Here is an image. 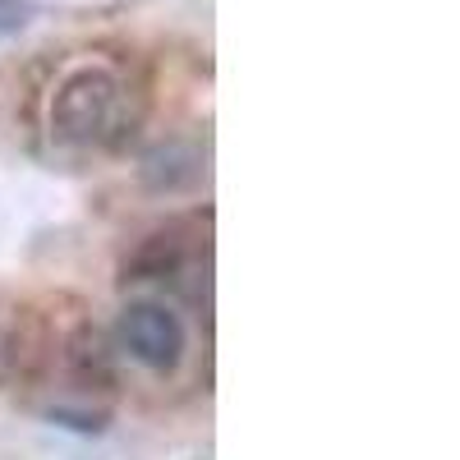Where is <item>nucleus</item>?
<instances>
[{"label": "nucleus", "instance_id": "2", "mask_svg": "<svg viewBox=\"0 0 460 460\" xmlns=\"http://www.w3.org/2000/svg\"><path fill=\"white\" fill-rule=\"evenodd\" d=\"M120 341L147 368H175L184 355V327L162 304H129L120 318Z\"/></svg>", "mask_w": 460, "mask_h": 460}, {"label": "nucleus", "instance_id": "3", "mask_svg": "<svg viewBox=\"0 0 460 460\" xmlns=\"http://www.w3.org/2000/svg\"><path fill=\"white\" fill-rule=\"evenodd\" d=\"M32 14V0H0V32H19Z\"/></svg>", "mask_w": 460, "mask_h": 460}, {"label": "nucleus", "instance_id": "4", "mask_svg": "<svg viewBox=\"0 0 460 460\" xmlns=\"http://www.w3.org/2000/svg\"><path fill=\"white\" fill-rule=\"evenodd\" d=\"M10 368V341H5V332H0V373Z\"/></svg>", "mask_w": 460, "mask_h": 460}, {"label": "nucleus", "instance_id": "1", "mask_svg": "<svg viewBox=\"0 0 460 460\" xmlns=\"http://www.w3.org/2000/svg\"><path fill=\"white\" fill-rule=\"evenodd\" d=\"M120 102H125V88L115 74L106 69H74L69 79L56 88L51 97V129L69 143H93L102 138L115 115H120Z\"/></svg>", "mask_w": 460, "mask_h": 460}]
</instances>
